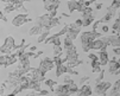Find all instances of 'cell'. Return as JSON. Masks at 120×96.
Here are the masks:
<instances>
[{
	"label": "cell",
	"instance_id": "cell-19",
	"mask_svg": "<svg viewBox=\"0 0 120 96\" xmlns=\"http://www.w3.org/2000/svg\"><path fill=\"white\" fill-rule=\"evenodd\" d=\"M92 43H93V40H92V42L81 43V45H82V51H83V52H89L90 50H93V49H92Z\"/></svg>",
	"mask_w": 120,
	"mask_h": 96
},
{
	"label": "cell",
	"instance_id": "cell-34",
	"mask_svg": "<svg viewBox=\"0 0 120 96\" xmlns=\"http://www.w3.org/2000/svg\"><path fill=\"white\" fill-rule=\"evenodd\" d=\"M111 7H113L114 10H119L120 7V0H112V4H111Z\"/></svg>",
	"mask_w": 120,
	"mask_h": 96
},
{
	"label": "cell",
	"instance_id": "cell-10",
	"mask_svg": "<svg viewBox=\"0 0 120 96\" xmlns=\"http://www.w3.org/2000/svg\"><path fill=\"white\" fill-rule=\"evenodd\" d=\"M29 90H35L37 92H39L42 90V82L35 81V79H30L29 81Z\"/></svg>",
	"mask_w": 120,
	"mask_h": 96
},
{
	"label": "cell",
	"instance_id": "cell-36",
	"mask_svg": "<svg viewBox=\"0 0 120 96\" xmlns=\"http://www.w3.org/2000/svg\"><path fill=\"white\" fill-rule=\"evenodd\" d=\"M89 81V76H83V77H81V79H80V85H82V84H86Z\"/></svg>",
	"mask_w": 120,
	"mask_h": 96
},
{
	"label": "cell",
	"instance_id": "cell-16",
	"mask_svg": "<svg viewBox=\"0 0 120 96\" xmlns=\"http://www.w3.org/2000/svg\"><path fill=\"white\" fill-rule=\"evenodd\" d=\"M15 11L20 13V14H29V10L24 6V4H19V5H14Z\"/></svg>",
	"mask_w": 120,
	"mask_h": 96
},
{
	"label": "cell",
	"instance_id": "cell-60",
	"mask_svg": "<svg viewBox=\"0 0 120 96\" xmlns=\"http://www.w3.org/2000/svg\"><path fill=\"white\" fill-rule=\"evenodd\" d=\"M1 67H3V65H1V64H0V68H1Z\"/></svg>",
	"mask_w": 120,
	"mask_h": 96
},
{
	"label": "cell",
	"instance_id": "cell-4",
	"mask_svg": "<svg viewBox=\"0 0 120 96\" xmlns=\"http://www.w3.org/2000/svg\"><path fill=\"white\" fill-rule=\"evenodd\" d=\"M50 20H51L50 15H49L48 13H45V14H43V15H39V17H37V18L35 19V23H36V25H38V26H41V27H45L46 30H49L48 27H49Z\"/></svg>",
	"mask_w": 120,
	"mask_h": 96
},
{
	"label": "cell",
	"instance_id": "cell-30",
	"mask_svg": "<svg viewBox=\"0 0 120 96\" xmlns=\"http://www.w3.org/2000/svg\"><path fill=\"white\" fill-rule=\"evenodd\" d=\"M104 78H105V70L102 69V70L99 72V76L95 78V83H100V82H102V81H104Z\"/></svg>",
	"mask_w": 120,
	"mask_h": 96
},
{
	"label": "cell",
	"instance_id": "cell-39",
	"mask_svg": "<svg viewBox=\"0 0 120 96\" xmlns=\"http://www.w3.org/2000/svg\"><path fill=\"white\" fill-rule=\"evenodd\" d=\"M88 58H89L90 60H99L98 53H89V55H88Z\"/></svg>",
	"mask_w": 120,
	"mask_h": 96
},
{
	"label": "cell",
	"instance_id": "cell-21",
	"mask_svg": "<svg viewBox=\"0 0 120 96\" xmlns=\"http://www.w3.org/2000/svg\"><path fill=\"white\" fill-rule=\"evenodd\" d=\"M95 17H90V18H82V27H87L89 25L93 24Z\"/></svg>",
	"mask_w": 120,
	"mask_h": 96
},
{
	"label": "cell",
	"instance_id": "cell-32",
	"mask_svg": "<svg viewBox=\"0 0 120 96\" xmlns=\"http://www.w3.org/2000/svg\"><path fill=\"white\" fill-rule=\"evenodd\" d=\"M101 20L99 19V20H95V21H93V24H92V27H93V30L92 31H98V28L101 26Z\"/></svg>",
	"mask_w": 120,
	"mask_h": 96
},
{
	"label": "cell",
	"instance_id": "cell-49",
	"mask_svg": "<svg viewBox=\"0 0 120 96\" xmlns=\"http://www.w3.org/2000/svg\"><path fill=\"white\" fill-rule=\"evenodd\" d=\"M4 92H5V88H3L1 85H0V96H3Z\"/></svg>",
	"mask_w": 120,
	"mask_h": 96
},
{
	"label": "cell",
	"instance_id": "cell-54",
	"mask_svg": "<svg viewBox=\"0 0 120 96\" xmlns=\"http://www.w3.org/2000/svg\"><path fill=\"white\" fill-rule=\"evenodd\" d=\"M0 1H3V3H5V4H8L10 0H0Z\"/></svg>",
	"mask_w": 120,
	"mask_h": 96
},
{
	"label": "cell",
	"instance_id": "cell-9",
	"mask_svg": "<svg viewBox=\"0 0 120 96\" xmlns=\"http://www.w3.org/2000/svg\"><path fill=\"white\" fill-rule=\"evenodd\" d=\"M6 49L8 50V51H13L14 50V46H15V42H14V38L12 37V36H8V37H6L5 38V40H4V44H3Z\"/></svg>",
	"mask_w": 120,
	"mask_h": 96
},
{
	"label": "cell",
	"instance_id": "cell-31",
	"mask_svg": "<svg viewBox=\"0 0 120 96\" xmlns=\"http://www.w3.org/2000/svg\"><path fill=\"white\" fill-rule=\"evenodd\" d=\"M79 87L75 84V83H73V84H69V91H70V94L71 95H75V94H77V91H79Z\"/></svg>",
	"mask_w": 120,
	"mask_h": 96
},
{
	"label": "cell",
	"instance_id": "cell-12",
	"mask_svg": "<svg viewBox=\"0 0 120 96\" xmlns=\"http://www.w3.org/2000/svg\"><path fill=\"white\" fill-rule=\"evenodd\" d=\"M120 68V63H118L116 60H111L108 62V72L111 75H114V72Z\"/></svg>",
	"mask_w": 120,
	"mask_h": 96
},
{
	"label": "cell",
	"instance_id": "cell-55",
	"mask_svg": "<svg viewBox=\"0 0 120 96\" xmlns=\"http://www.w3.org/2000/svg\"><path fill=\"white\" fill-rule=\"evenodd\" d=\"M8 96H15V94H13V92H11V94H10Z\"/></svg>",
	"mask_w": 120,
	"mask_h": 96
},
{
	"label": "cell",
	"instance_id": "cell-18",
	"mask_svg": "<svg viewBox=\"0 0 120 96\" xmlns=\"http://www.w3.org/2000/svg\"><path fill=\"white\" fill-rule=\"evenodd\" d=\"M63 49H67V47H69V46H71V45H74V40L73 39H70L68 36H64V38H63Z\"/></svg>",
	"mask_w": 120,
	"mask_h": 96
},
{
	"label": "cell",
	"instance_id": "cell-5",
	"mask_svg": "<svg viewBox=\"0 0 120 96\" xmlns=\"http://www.w3.org/2000/svg\"><path fill=\"white\" fill-rule=\"evenodd\" d=\"M56 96H70V91H69V84H57V87L55 88Z\"/></svg>",
	"mask_w": 120,
	"mask_h": 96
},
{
	"label": "cell",
	"instance_id": "cell-13",
	"mask_svg": "<svg viewBox=\"0 0 120 96\" xmlns=\"http://www.w3.org/2000/svg\"><path fill=\"white\" fill-rule=\"evenodd\" d=\"M42 30H43V27H41V26H38V25L35 24L27 31V33H29V36H38V35L42 33Z\"/></svg>",
	"mask_w": 120,
	"mask_h": 96
},
{
	"label": "cell",
	"instance_id": "cell-37",
	"mask_svg": "<svg viewBox=\"0 0 120 96\" xmlns=\"http://www.w3.org/2000/svg\"><path fill=\"white\" fill-rule=\"evenodd\" d=\"M106 13H108V14H111L112 15V17H114V15H115V13H116V10H114L113 7H107V11H106Z\"/></svg>",
	"mask_w": 120,
	"mask_h": 96
},
{
	"label": "cell",
	"instance_id": "cell-46",
	"mask_svg": "<svg viewBox=\"0 0 120 96\" xmlns=\"http://www.w3.org/2000/svg\"><path fill=\"white\" fill-rule=\"evenodd\" d=\"M29 50H30V51H32V52H35V51L37 50V46H36V45H31V46L29 47Z\"/></svg>",
	"mask_w": 120,
	"mask_h": 96
},
{
	"label": "cell",
	"instance_id": "cell-52",
	"mask_svg": "<svg viewBox=\"0 0 120 96\" xmlns=\"http://www.w3.org/2000/svg\"><path fill=\"white\" fill-rule=\"evenodd\" d=\"M62 17H70V14H68V13L63 12V13H62Z\"/></svg>",
	"mask_w": 120,
	"mask_h": 96
},
{
	"label": "cell",
	"instance_id": "cell-24",
	"mask_svg": "<svg viewBox=\"0 0 120 96\" xmlns=\"http://www.w3.org/2000/svg\"><path fill=\"white\" fill-rule=\"evenodd\" d=\"M68 30H69V25H64V27L63 28H61L58 32H57V33H55L57 37H63V36H65L67 35V32H68Z\"/></svg>",
	"mask_w": 120,
	"mask_h": 96
},
{
	"label": "cell",
	"instance_id": "cell-27",
	"mask_svg": "<svg viewBox=\"0 0 120 96\" xmlns=\"http://www.w3.org/2000/svg\"><path fill=\"white\" fill-rule=\"evenodd\" d=\"M108 96H120V88H114V87H112V88L109 89Z\"/></svg>",
	"mask_w": 120,
	"mask_h": 96
},
{
	"label": "cell",
	"instance_id": "cell-28",
	"mask_svg": "<svg viewBox=\"0 0 120 96\" xmlns=\"http://www.w3.org/2000/svg\"><path fill=\"white\" fill-rule=\"evenodd\" d=\"M63 83L64 84H73V83H75L74 82V79L71 78V75H65L64 77H63Z\"/></svg>",
	"mask_w": 120,
	"mask_h": 96
},
{
	"label": "cell",
	"instance_id": "cell-50",
	"mask_svg": "<svg viewBox=\"0 0 120 96\" xmlns=\"http://www.w3.org/2000/svg\"><path fill=\"white\" fill-rule=\"evenodd\" d=\"M114 76H120V68H119V69L114 72Z\"/></svg>",
	"mask_w": 120,
	"mask_h": 96
},
{
	"label": "cell",
	"instance_id": "cell-59",
	"mask_svg": "<svg viewBox=\"0 0 120 96\" xmlns=\"http://www.w3.org/2000/svg\"><path fill=\"white\" fill-rule=\"evenodd\" d=\"M3 96H8V95H3Z\"/></svg>",
	"mask_w": 120,
	"mask_h": 96
},
{
	"label": "cell",
	"instance_id": "cell-26",
	"mask_svg": "<svg viewBox=\"0 0 120 96\" xmlns=\"http://www.w3.org/2000/svg\"><path fill=\"white\" fill-rule=\"evenodd\" d=\"M63 47H62V45H60V46H54L52 47V53H54V56H58V55H62L63 53Z\"/></svg>",
	"mask_w": 120,
	"mask_h": 96
},
{
	"label": "cell",
	"instance_id": "cell-2",
	"mask_svg": "<svg viewBox=\"0 0 120 96\" xmlns=\"http://www.w3.org/2000/svg\"><path fill=\"white\" fill-rule=\"evenodd\" d=\"M112 88V83L109 81H102L100 83H95V88H94V91L95 94L98 95H101V96H105L107 95V91Z\"/></svg>",
	"mask_w": 120,
	"mask_h": 96
},
{
	"label": "cell",
	"instance_id": "cell-11",
	"mask_svg": "<svg viewBox=\"0 0 120 96\" xmlns=\"http://www.w3.org/2000/svg\"><path fill=\"white\" fill-rule=\"evenodd\" d=\"M102 47H107V45L104 44V42L101 40V38H98V39H94L93 43H92V49L95 50V51H100Z\"/></svg>",
	"mask_w": 120,
	"mask_h": 96
},
{
	"label": "cell",
	"instance_id": "cell-1",
	"mask_svg": "<svg viewBox=\"0 0 120 96\" xmlns=\"http://www.w3.org/2000/svg\"><path fill=\"white\" fill-rule=\"evenodd\" d=\"M55 67H56V65H55V63L52 62V58H50V57H44L43 59H41L39 65H38L37 68H38L42 72L46 74V72L51 71Z\"/></svg>",
	"mask_w": 120,
	"mask_h": 96
},
{
	"label": "cell",
	"instance_id": "cell-6",
	"mask_svg": "<svg viewBox=\"0 0 120 96\" xmlns=\"http://www.w3.org/2000/svg\"><path fill=\"white\" fill-rule=\"evenodd\" d=\"M82 5H83V4H80L77 0H68V1H67V6H68V10H69L70 13H73V12H75V11L79 12Z\"/></svg>",
	"mask_w": 120,
	"mask_h": 96
},
{
	"label": "cell",
	"instance_id": "cell-23",
	"mask_svg": "<svg viewBox=\"0 0 120 96\" xmlns=\"http://www.w3.org/2000/svg\"><path fill=\"white\" fill-rule=\"evenodd\" d=\"M65 74H68V75H79V71L75 70V68H73V67L67 64L65 65Z\"/></svg>",
	"mask_w": 120,
	"mask_h": 96
},
{
	"label": "cell",
	"instance_id": "cell-45",
	"mask_svg": "<svg viewBox=\"0 0 120 96\" xmlns=\"http://www.w3.org/2000/svg\"><path fill=\"white\" fill-rule=\"evenodd\" d=\"M74 24H75L77 27H82V18H81V19H76Z\"/></svg>",
	"mask_w": 120,
	"mask_h": 96
},
{
	"label": "cell",
	"instance_id": "cell-22",
	"mask_svg": "<svg viewBox=\"0 0 120 96\" xmlns=\"http://www.w3.org/2000/svg\"><path fill=\"white\" fill-rule=\"evenodd\" d=\"M44 83H45V85L50 89V88H56V85H57V83H56V81H54V79H51V78H45V81H44Z\"/></svg>",
	"mask_w": 120,
	"mask_h": 96
},
{
	"label": "cell",
	"instance_id": "cell-42",
	"mask_svg": "<svg viewBox=\"0 0 120 96\" xmlns=\"http://www.w3.org/2000/svg\"><path fill=\"white\" fill-rule=\"evenodd\" d=\"M25 96H41V95H39V92H37L35 90H30V92H27Z\"/></svg>",
	"mask_w": 120,
	"mask_h": 96
},
{
	"label": "cell",
	"instance_id": "cell-7",
	"mask_svg": "<svg viewBox=\"0 0 120 96\" xmlns=\"http://www.w3.org/2000/svg\"><path fill=\"white\" fill-rule=\"evenodd\" d=\"M92 94H93V89H92V87L88 83L82 84V87L77 91V95L79 96H90Z\"/></svg>",
	"mask_w": 120,
	"mask_h": 96
},
{
	"label": "cell",
	"instance_id": "cell-61",
	"mask_svg": "<svg viewBox=\"0 0 120 96\" xmlns=\"http://www.w3.org/2000/svg\"><path fill=\"white\" fill-rule=\"evenodd\" d=\"M50 96H55V95H50Z\"/></svg>",
	"mask_w": 120,
	"mask_h": 96
},
{
	"label": "cell",
	"instance_id": "cell-33",
	"mask_svg": "<svg viewBox=\"0 0 120 96\" xmlns=\"http://www.w3.org/2000/svg\"><path fill=\"white\" fill-rule=\"evenodd\" d=\"M112 18H113V17H112L111 14L106 13V14H105V15H104V17H102V18H101L100 20H101V23H102V24H104V23H108V21H109V20H111Z\"/></svg>",
	"mask_w": 120,
	"mask_h": 96
},
{
	"label": "cell",
	"instance_id": "cell-58",
	"mask_svg": "<svg viewBox=\"0 0 120 96\" xmlns=\"http://www.w3.org/2000/svg\"><path fill=\"white\" fill-rule=\"evenodd\" d=\"M118 32H119V33H120V26H119V28H118Z\"/></svg>",
	"mask_w": 120,
	"mask_h": 96
},
{
	"label": "cell",
	"instance_id": "cell-35",
	"mask_svg": "<svg viewBox=\"0 0 120 96\" xmlns=\"http://www.w3.org/2000/svg\"><path fill=\"white\" fill-rule=\"evenodd\" d=\"M100 32H101V33L102 35H105V33H107V32L109 31V27L106 25V24H101V26H100Z\"/></svg>",
	"mask_w": 120,
	"mask_h": 96
},
{
	"label": "cell",
	"instance_id": "cell-8",
	"mask_svg": "<svg viewBox=\"0 0 120 96\" xmlns=\"http://www.w3.org/2000/svg\"><path fill=\"white\" fill-rule=\"evenodd\" d=\"M98 56H99V62H100V65H101V67H105V65H107L108 62H109V56H108L107 50H106V51H99Z\"/></svg>",
	"mask_w": 120,
	"mask_h": 96
},
{
	"label": "cell",
	"instance_id": "cell-48",
	"mask_svg": "<svg viewBox=\"0 0 120 96\" xmlns=\"http://www.w3.org/2000/svg\"><path fill=\"white\" fill-rule=\"evenodd\" d=\"M102 7H104V5L102 4H96V6H95V10H98V11H100Z\"/></svg>",
	"mask_w": 120,
	"mask_h": 96
},
{
	"label": "cell",
	"instance_id": "cell-17",
	"mask_svg": "<svg viewBox=\"0 0 120 96\" xmlns=\"http://www.w3.org/2000/svg\"><path fill=\"white\" fill-rule=\"evenodd\" d=\"M56 76L60 77L62 75L65 74V64H60V65H56V71H55Z\"/></svg>",
	"mask_w": 120,
	"mask_h": 96
},
{
	"label": "cell",
	"instance_id": "cell-51",
	"mask_svg": "<svg viewBox=\"0 0 120 96\" xmlns=\"http://www.w3.org/2000/svg\"><path fill=\"white\" fill-rule=\"evenodd\" d=\"M51 3H52V4H61V1H60V0H51Z\"/></svg>",
	"mask_w": 120,
	"mask_h": 96
},
{
	"label": "cell",
	"instance_id": "cell-15",
	"mask_svg": "<svg viewBox=\"0 0 120 96\" xmlns=\"http://www.w3.org/2000/svg\"><path fill=\"white\" fill-rule=\"evenodd\" d=\"M109 37V45L113 46V47H120V38L119 36H108Z\"/></svg>",
	"mask_w": 120,
	"mask_h": 96
},
{
	"label": "cell",
	"instance_id": "cell-41",
	"mask_svg": "<svg viewBox=\"0 0 120 96\" xmlns=\"http://www.w3.org/2000/svg\"><path fill=\"white\" fill-rule=\"evenodd\" d=\"M101 70H102L101 65H96V67H93V68H92V71H93L94 74H99Z\"/></svg>",
	"mask_w": 120,
	"mask_h": 96
},
{
	"label": "cell",
	"instance_id": "cell-43",
	"mask_svg": "<svg viewBox=\"0 0 120 96\" xmlns=\"http://www.w3.org/2000/svg\"><path fill=\"white\" fill-rule=\"evenodd\" d=\"M49 92H50V91H49L48 89H42V90L39 91V95H41V96H48Z\"/></svg>",
	"mask_w": 120,
	"mask_h": 96
},
{
	"label": "cell",
	"instance_id": "cell-53",
	"mask_svg": "<svg viewBox=\"0 0 120 96\" xmlns=\"http://www.w3.org/2000/svg\"><path fill=\"white\" fill-rule=\"evenodd\" d=\"M36 55L39 57V56H42V55H43V51H38V52H36Z\"/></svg>",
	"mask_w": 120,
	"mask_h": 96
},
{
	"label": "cell",
	"instance_id": "cell-44",
	"mask_svg": "<svg viewBox=\"0 0 120 96\" xmlns=\"http://www.w3.org/2000/svg\"><path fill=\"white\" fill-rule=\"evenodd\" d=\"M113 53L118 57H120V47H113Z\"/></svg>",
	"mask_w": 120,
	"mask_h": 96
},
{
	"label": "cell",
	"instance_id": "cell-25",
	"mask_svg": "<svg viewBox=\"0 0 120 96\" xmlns=\"http://www.w3.org/2000/svg\"><path fill=\"white\" fill-rule=\"evenodd\" d=\"M13 11H15V8H14V5L11 4V3L6 4V6L4 7V13H5V14H8V13H11V12H13Z\"/></svg>",
	"mask_w": 120,
	"mask_h": 96
},
{
	"label": "cell",
	"instance_id": "cell-20",
	"mask_svg": "<svg viewBox=\"0 0 120 96\" xmlns=\"http://www.w3.org/2000/svg\"><path fill=\"white\" fill-rule=\"evenodd\" d=\"M61 24V21H60V19L57 18V17H55V18H51V20H50V24H49V30H51V28H54V27H56V26H58Z\"/></svg>",
	"mask_w": 120,
	"mask_h": 96
},
{
	"label": "cell",
	"instance_id": "cell-57",
	"mask_svg": "<svg viewBox=\"0 0 120 96\" xmlns=\"http://www.w3.org/2000/svg\"><path fill=\"white\" fill-rule=\"evenodd\" d=\"M116 62H118V63H120V57H118V59H116Z\"/></svg>",
	"mask_w": 120,
	"mask_h": 96
},
{
	"label": "cell",
	"instance_id": "cell-56",
	"mask_svg": "<svg viewBox=\"0 0 120 96\" xmlns=\"http://www.w3.org/2000/svg\"><path fill=\"white\" fill-rule=\"evenodd\" d=\"M118 18H119V19H120V11H119V12H118Z\"/></svg>",
	"mask_w": 120,
	"mask_h": 96
},
{
	"label": "cell",
	"instance_id": "cell-38",
	"mask_svg": "<svg viewBox=\"0 0 120 96\" xmlns=\"http://www.w3.org/2000/svg\"><path fill=\"white\" fill-rule=\"evenodd\" d=\"M101 40L104 42V44H105V45L111 46V45H109V37H108V36H102V37H101Z\"/></svg>",
	"mask_w": 120,
	"mask_h": 96
},
{
	"label": "cell",
	"instance_id": "cell-3",
	"mask_svg": "<svg viewBox=\"0 0 120 96\" xmlns=\"http://www.w3.org/2000/svg\"><path fill=\"white\" fill-rule=\"evenodd\" d=\"M31 21H32V19L29 18V14H20V13H18L12 19V25L15 26V27H20V26H23V25H25L27 23H31Z\"/></svg>",
	"mask_w": 120,
	"mask_h": 96
},
{
	"label": "cell",
	"instance_id": "cell-14",
	"mask_svg": "<svg viewBox=\"0 0 120 96\" xmlns=\"http://www.w3.org/2000/svg\"><path fill=\"white\" fill-rule=\"evenodd\" d=\"M49 36H50V30H46L45 27H43L42 33L38 35V39H37V42H38V43H44V40H45Z\"/></svg>",
	"mask_w": 120,
	"mask_h": 96
},
{
	"label": "cell",
	"instance_id": "cell-40",
	"mask_svg": "<svg viewBox=\"0 0 120 96\" xmlns=\"http://www.w3.org/2000/svg\"><path fill=\"white\" fill-rule=\"evenodd\" d=\"M48 14L50 15V18H55V17H57V10H51L48 12Z\"/></svg>",
	"mask_w": 120,
	"mask_h": 96
},
{
	"label": "cell",
	"instance_id": "cell-29",
	"mask_svg": "<svg viewBox=\"0 0 120 96\" xmlns=\"http://www.w3.org/2000/svg\"><path fill=\"white\" fill-rule=\"evenodd\" d=\"M7 56L8 55H0V64H1L3 67L7 68Z\"/></svg>",
	"mask_w": 120,
	"mask_h": 96
},
{
	"label": "cell",
	"instance_id": "cell-47",
	"mask_svg": "<svg viewBox=\"0 0 120 96\" xmlns=\"http://www.w3.org/2000/svg\"><path fill=\"white\" fill-rule=\"evenodd\" d=\"M6 17L5 15V13H4V11H0V20H4V18Z\"/></svg>",
	"mask_w": 120,
	"mask_h": 96
}]
</instances>
